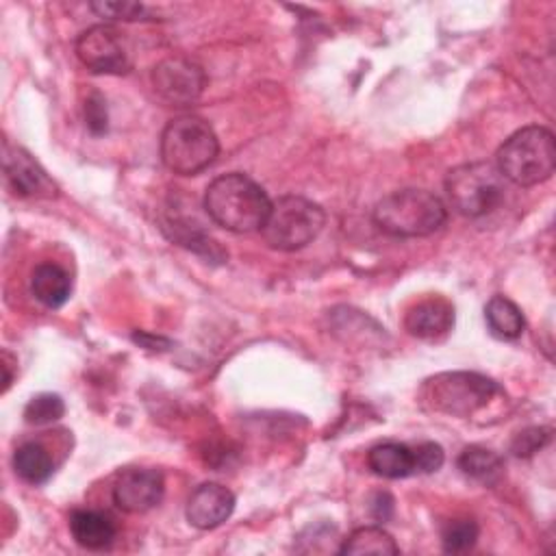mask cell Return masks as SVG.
<instances>
[{
	"instance_id": "cell-1",
	"label": "cell",
	"mask_w": 556,
	"mask_h": 556,
	"mask_svg": "<svg viewBox=\"0 0 556 556\" xmlns=\"http://www.w3.org/2000/svg\"><path fill=\"white\" fill-rule=\"evenodd\" d=\"M204 208L217 226L230 232H252L263 228L271 200L250 176L232 172L206 187Z\"/></svg>"
},
{
	"instance_id": "cell-2",
	"label": "cell",
	"mask_w": 556,
	"mask_h": 556,
	"mask_svg": "<svg viewBox=\"0 0 556 556\" xmlns=\"http://www.w3.org/2000/svg\"><path fill=\"white\" fill-rule=\"evenodd\" d=\"M374 224L391 237H428L445 219V204L426 189H400L374 206Z\"/></svg>"
},
{
	"instance_id": "cell-3",
	"label": "cell",
	"mask_w": 556,
	"mask_h": 556,
	"mask_svg": "<svg viewBox=\"0 0 556 556\" xmlns=\"http://www.w3.org/2000/svg\"><path fill=\"white\" fill-rule=\"evenodd\" d=\"M497 169L519 187L545 182L556 167V146L552 130L526 126L513 132L497 150Z\"/></svg>"
},
{
	"instance_id": "cell-4",
	"label": "cell",
	"mask_w": 556,
	"mask_h": 556,
	"mask_svg": "<svg viewBox=\"0 0 556 556\" xmlns=\"http://www.w3.org/2000/svg\"><path fill=\"white\" fill-rule=\"evenodd\" d=\"M219 152V141L211 124L198 115L172 119L161 135V159L165 167L180 176L206 169Z\"/></svg>"
},
{
	"instance_id": "cell-5",
	"label": "cell",
	"mask_w": 556,
	"mask_h": 556,
	"mask_svg": "<svg viewBox=\"0 0 556 556\" xmlns=\"http://www.w3.org/2000/svg\"><path fill=\"white\" fill-rule=\"evenodd\" d=\"M445 193L460 215L480 217L500 206L506 193V178L495 163H463L447 172Z\"/></svg>"
},
{
	"instance_id": "cell-6",
	"label": "cell",
	"mask_w": 556,
	"mask_h": 556,
	"mask_svg": "<svg viewBox=\"0 0 556 556\" xmlns=\"http://www.w3.org/2000/svg\"><path fill=\"white\" fill-rule=\"evenodd\" d=\"M324 224L326 215L319 204L302 195H282L271 202L261 232L274 250L293 252L308 245L321 232Z\"/></svg>"
},
{
	"instance_id": "cell-7",
	"label": "cell",
	"mask_w": 556,
	"mask_h": 556,
	"mask_svg": "<svg viewBox=\"0 0 556 556\" xmlns=\"http://www.w3.org/2000/svg\"><path fill=\"white\" fill-rule=\"evenodd\" d=\"M502 389L491 378L476 371H447L424 382L421 402L439 413L469 417L484 408Z\"/></svg>"
},
{
	"instance_id": "cell-8",
	"label": "cell",
	"mask_w": 556,
	"mask_h": 556,
	"mask_svg": "<svg viewBox=\"0 0 556 556\" xmlns=\"http://www.w3.org/2000/svg\"><path fill=\"white\" fill-rule=\"evenodd\" d=\"M76 56L93 74H126L132 67L122 33L109 24L83 30L76 39Z\"/></svg>"
},
{
	"instance_id": "cell-9",
	"label": "cell",
	"mask_w": 556,
	"mask_h": 556,
	"mask_svg": "<svg viewBox=\"0 0 556 556\" xmlns=\"http://www.w3.org/2000/svg\"><path fill=\"white\" fill-rule=\"evenodd\" d=\"M204 70L187 56H169L154 65L152 87L169 106H187L204 91Z\"/></svg>"
},
{
	"instance_id": "cell-10",
	"label": "cell",
	"mask_w": 556,
	"mask_h": 556,
	"mask_svg": "<svg viewBox=\"0 0 556 556\" xmlns=\"http://www.w3.org/2000/svg\"><path fill=\"white\" fill-rule=\"evenodd\" d=\"M2 167H4V180L15 195L37 198V200L56 198L54 180L24 148L13 146L11 141H4Z\"/></svg>"
},
{
	"instance_id": "cell-11",
	"label": "cell",
	"mask_w": 556,
	"mask_h": 556,
	"mask_svg": "<svg viewBox=\"0 0 556 556\" xmlns=\"http://www.w3.org/2000/svg\"><path fill=\"white\" fill-rule=\"evenodd\" d=\"M165 493L163 473L150 467L124 469L113 484V502L124 513H146L154 508Z\"/></svg>"
},
{
	"instance_id": "cell-12",
	"label": "cell",
	"mask_w": 556,
	"mask_h": 556,
	"mask_svg": "<svg viewBox=\"0 0 556 556\" xmlns=\"http://www.w3.org/2000/svg\"><path fill=\"white\" fill-rule=\"evenodd\" d=\"M235 510V495L217 482L200 484L187 500V521L193 528L211 530L222 526Z\"/></svg>"
},
{
	"instance_id": "cell-13",
	"label": "cell",
	"mask_w": 556,
	"mask_h": 556,
	"mask_svg": "<svg viewBox=\"0 0 556 556\" xmlns=\"http://www.w3.org/2000/svg\"><path fill=\"white\" fill-rule=\"evenodd\" d=\"M454 326V306L443 298H428L408 308L404 328L417 339H441Z\"/></svg>"
},
{
	"instance_id": "cell-14",
	"label": "cell",
	"mask_w": 556,
	"mask_h": 556,
	"mask_svg": "<svg viewBox=\"0 0 556 556\" xmlns=\"http://www.w3.org/2000/svg\"><path fill=\"white\" fill-rule=\"evenodd\" d=\"M70 532L85 549H106L113 545L117 534L109 515L89 508H78L70 515Z\"/></svg>"
},
{
	"instance_id": "cell-15",
	"label": "cell",
	"mask_w": 556,
	"mask_h": 556,
	"mask_svg": "<svg viewBox=\"0 0 556 556\" xmlns=\"http://www.w3.org/2000/svg\"><path fill=\"white\" fill-rule=\"evenodd\" d=\"M30 291L48 308H59L72 293L70 274L56 263H39L30 276Z\"/></svg>"
},
{
	"instance_id": "cell-16",
	"label": "cell",
	"mask_w": 556,
	"mask_h": 556,
	"mask_svg": "<svg viewBox=\"0 0 556 556\" xmlns=\"http://www.w3.org/2000/svg\"><path fill=\"white\" fill-rule=\"evenodd\" d=\"M367 465L376 476L382 478H406L415 471V460H413V450L404 443H380L369 450L367 454Z\"/></svg>"
},
{
	"instance_id": "cell-17",
	"label": "cell",
	"mask_w": 556,
	"mask_h": 556,
	"mask_svg": "<svg viewBox=\"0 0 556 556\" xmlns=\"http://www.w3.org/2000/svg\"><path fill=\"white\" fill-rule=\"evenodd\" d=\"M484 319H486L491 332L500 339H517V337H521V332L526 328L521 308L504 295H493L486 302Z\"/></svg>"
},
{
	"instance_id": "cell-18",
	"label": "cell",
	"mask_w": 556,
	"mask_h": 556,
	"mask_svg": "<svg viewBox=\"0 0 556 556\" xmlns=\"http://www.w3.org/2000/svg\"><path fill=\"white\" fill-rule=\"evenodd\" d=\"M13 469L28 484H43L52 476L54 463L39 443H24L13 454Z\"/></svg>"
},
{
	"instance_id": "cell-19",
	"label": "cell",
	"mask_w": 556,
	"mask_h": 556,
	"mask_svg": "<svg viewBox=\"0 0 556 556\" xmlns=\"http://www.w3.org/2000/svg\"><path fill=\"white\" fill-rule=\"evenodd\" d=\"M456 463L465 476H469L478 482H484V484H493L502 476V469H504L502 458L482 445L465 447Z\"/></svg>"
},
{
	"instance_id": "cell-20",
	"label": "cell",
	"mask_w": 556,
	"mask_h": 556,
	"mask_svg": "<svg viewBox=\"0 0 556 556\" xmlns=\"http://www.w3.org/2000/svg\"><path fill=\"white\" fill-rule=\"evenodd\" d=\"M393 536L378 526L356 528L348 539H343L339 554H397Z\"/></svg>"
},
{
	"instance_id": "cell-21",
	"label": "cell",
	"mask_w": 556,
	"mask_h": 556,
	"mask_svg": "<svg viewBox=\"0 0 556 556\" xmlns=\"http://www.w3.org/2000/svg\"><path fill=\"white\" fill-rule=\"evenodd\" d=\"M478 541V523L473 519H452L441 530V543L447 554L469 552Z\"/></svg>"
},
{
	"instance_id": "cell-22",
	"label": "cell",
	"mask_w": 556,
	"mask_h": 556,
	"mask_svg": "<svg viewBox=\"0 0 556 556\" xmlns=\"http://www.w3.org/2000/svg\"><path fill=\"white\" fill-rule=\"evenodd\" d=\"M65 404L56 393H39L24 408V421L30 426H46L61 419Z\"/></svg>"
},
{
	"instance_id": "cell-23",
	"label": "cell",
	"mask_w": 556,
	"mask_h": 556,
	"mask_svg": "<svg viewBox=\"0 0 556 556\" xmlns=\"http://www.w3.org/2000/svg\"><path fill=\"white\" fill-rule=\"evenodd\" d=\"M91 11H96L100 17L109 20H124V22H137V20H154L152 13L141 2L130 0H115V2H91Z\"/></svg>"
},
{
	"instance_id": "cell-24",
	"label": "cell",
	"mask_w": 556,
	"mask_h": 556,
	"mask_svg": "<svg viewBox=\"0 0 556 556\" xmlns=\"http://www.w3.org/2000/svg\"><path fill=\"white\" fill-rule=\"evenodd\" d=\"M83 115H85V126L89 128L91 135L100 137L109 128V113H106V100L100 91L91 89L83 102Z\"/></svg>"
},
{
	"instance_id": "cell-25",
	"label": "cell",
	"mask_w": 556,
	"mask_h": 556,
	"mask_svg": "<svg viewBox=\"0 0 556 556\" xmlns=\"http://www.w3.org/2000/svg\"><path fill=\"white\" fill-rule=\"evenodd\" d=\"M547 441H549V428H541V426L526 428V430H521V432L513 439L510 452H513L515 456H519V458H528V456H532L534 452H539Z\"/></svg>"
},
{
	"instance_id": "cell-26",
	"label": "cell",
	"mask_w": 556,
	"mask_h": 556,
	"mask_svg": "<svg viewBox=\"0 0 556 556\" xmlns=\"http://www.w3.org/2000/svg\"><path fill=\"white\" fill-rule=\"evenodd\" d=\"M413 460H415V471L432 473V471L441 469L445 454L439 443L426 441V443H419L417 447H413Z\"/></svg>"
},
{
	"instance_id": "cell-27",
	"label": "cell",
	"mask_w": 556,
	"mask_h": 556,
	"mask_svg": "<svg viewBox=\"0 0 556 556\" xmlns=\"http://www.w3.org/2000/svg\"><path fill=\"white\" fill-rule=\"evenodd\" d=\"M393 497L387 493V491H378L374 493L371 502H369V510H371V517L376 521H389L393 517Z\"/></svg>"
},
{
	"instance_id": "cell-28",
	"label": "cell",
	"mask_w": 556,
	"mask_h": 556,
	"mask_svg": "<svg viewBox=\"0 0 556 556\" xmlns=\"http://www.w3.org/2000/svg\"><path fill=\"white\" fill-rule=\"evenodd\" d=\"M11 365H13V356L4 350L2 352V369H4V378H2V391H7L9 389V384H11V380H13V374H11Z\"/></svg>"
}]
</instances>
